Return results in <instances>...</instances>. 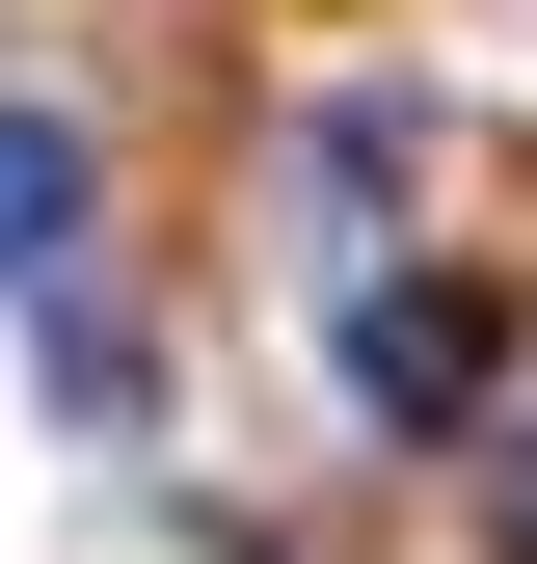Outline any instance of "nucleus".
I'll list each match as a JSON object with an SVG mask.
<instances>
[{
	"instance_id": "obj_3",
	"label": "nucleus",
	"mask_w": 537,
	"mask_h": 564,
	"mask_svg": "<svg viewBox=\"0 0 537 564\" xmlns=\"http://www.w3.org/2000/svg\"><path fill=\"white\" fill-rule=\"evenodd\" d=\"M376 188H403V108H322V134H296V216H322V242H376Z\"/></svg>"
},
{
	"instance_id": "obj_2",
	"label": "nucleus",
	"mask_w": 537,
	"mask_h": 564,
	"mask_svg": "<svg viewBox=\"0 0 537 564\" xmlns=\"http://www.w3.org/2000/svg\"><path fill=\"white\" fill-rule=\"evenodd\" d=\"M81 242V108H0V269Z\"/></svg>"
},
{
	"instance_id": "obj_1",
	"label": "nucleus",
	"mask_w": 537,
	"mask_h": 564,
	"mask_svg": "<svg viewBox=\"0 0 537 564\" xmlns=\"http://www.w3.org/2000/svg\"><path fill=\"white\" fill-rule=\"evenodd\" d=\"M484 377H511V323L457 296V269H376V296H350V403H376V431H457Z\"/></svg>"
}]
</instances>
